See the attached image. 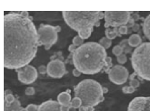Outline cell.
<instances>
[{
	"label": "cell",
	"mask_w": 150,
	"mask_h": 111,
	"mask_svg": "<svg viewBox=\"0 0 150 111\" xmlns=\"http://www.w3.org/2000/svg\"><path fill=\"white\" fill-rule=\"evenodd\" d=\"M39 44L43 45L45 50H50L58 41V31L56 27L50 24H40L38 30Z\"/></svg>",
	"instance_id": "7"
},
{
	"label": "cell",
	"mask_w": 150,
	"mask_h": 111,
	"mask_svg": "<svg viewBox=\"0 0 150 111\" xmlns=\"http://www.w3.org/2000/svg\"><path fill=\"white\" fill-rule=\"evenodd\" d=\"M71 100V95L69 94V91L61 92L58 96V102L61 106H70Z\"/></svg>",
	"instance_id": "13"
},
{
	"label": "cell",
	"mask_w": 150,
	"mask_h": 111,
	"mask_svg": "<svg viewBox=\"0 0 150 111\" xmlns=\"http://www.w3.org/2000/svg\"><path fill=\"white\" fill-rule=\"evenodd\" d=\"M99 44L101 46H103L105 50L108 49V48H110L111 45H112V40L110 39H108L107 37H103L100 42H99Z\"/></svg>",
	"instance_id": "18"
},
{
	"label": "cell",
	"mask_w": 150,
	"mask_h": 111,
	"mask_svg": "<svg viewBox=\"0 0 150 111\" xmlns=\"http://www.w3.org/2000/svg\"><path fill=\"white\" fill-rule=\"evenodd\" d=\"M112 58L107 56L106 58V61H105V65H104V68H103V71L106 72H109L110 70L112 68Z\"/></svg>",
	"instance_id": "23"
},
{
	"label": "cell",
	"mask_w": 150,
	"mask_h": 111,
	"mask_svg": "<svg viewBox=\"0 0 150 111\" xmlns=\"http://www.w3.org/2000/svg\"><path fill=\"white\" fill-rule=\"evenodd\" d=\"M16 99H15V97L12 94H6L5 95V101L7 103H13Z\"/></svg>",
	"instance_id": "27"
},
{
	"label": "cell",
	"mask_w": 150,
	"mask_h": 111,
	"mask_svg": "<svg viewBox=\"0 0 150 111\" xmlns=\"http://www.w3.org/2000/svg\"><path fill=\"white\" fill-rule=\"evenodd\" d=\"M38 111H61V105L56 100H50L40 104Z\"/></svg>",
	"instance_id": "12"
},
{
	"label": "cell",
	"mask_w": 150,
	"mask_h": 111,
	"mask_svg": "<svg viewBox=\"0 0 150 111\" xmlns=\"http://www.w3.org/2000/svg\"><path fill=\"white\" fill-rule=\"evenodd\" d=\"M108 73L109 79L117 85L123 84L129 78V71L121 65H114Z\"/></svg>",
	"instance_id": "8"
},
{
	"label": "cell",
	"mask_w": 150,
	"mask_h": 111,
	"mask_svg": "<svg viewBox=\"0 0 150 111\" xmlns=\"http://www.w3.org/2000/svg\"><path fill=\"white\" fill-rule=\"evenodd\" d=\"M131 18H133L135 21H136V20H138V19L139 18V14H134V16H131Z\"/></svg>",
	"instance_id": "39"
},
{
	"label": "cell",
	"mask_w": 150,
	"mask_h": 111,
	"mask_svg": "<svg viewBox=\"0 0 150 111\" xmlns=\"http://www.w3.org/2000/svg\"><path fill=\"white\" fill-rule=\"evenodd\" d=\"M71 109L70 106H61V111H69Z\"/></svg>",
	"instance_id": "35"
},
{
	"label": "cell",
	"mask_w": 150,
	"mask_h": 111,
	"mask_svg": "<svg viewBox=\"0 0 150 111\" xmlns=\"http://www.w3.org/2000/svg\"><path fill=\"white\" fill-rule=\"evenodd\" d=\"M136 75H137V74H136V73H133V74L129 77V79H130V81H129V86L133 87L134 89L139 88V85H140L139 80L135 78V77H136Z\"/></svg>",
	"instance_id": "19"
},
{
	"label": "cell",
	"mask_w": 150,
	"mask_h": 111,
	"mask_svg": "<svg viewBox=\"0 0 150 111\" xmlns=\"http://www.w3.org/2000/svg\"><path fill=\"white\" fill-rule=\"evenodd\" d=\"M56 30H57L58 33H59V32L60 31V27H59V26H56Z\"/></svg>",
	"instance_id": "43"
},
{
	"label": "cell",
	"mask_w": 150,
	"mask_h": 111,
	"mask_svg": "<svg viewBox=\"0 0 150 111\" xmlns=\"http://www.w3.org/2000/svg\"><path fill=\"white\" fill-rule=\"evenodd\" d=\"M76 49H77V47H76V46H75L73 44H70V45H69V51L70 52H73V53L76 51Z\"/></svg>",
	"instance_id": "33"
},
{
	"label": "cell",
	"mask_w": 150,
	"mask_h": 111,
	"mask_svg": "<svg viewBox=\"0 0 150 111\" xmlns=\"http://www.w3.org/2000/svg\"><path fill=\"white\" fill-rule=\"evenodd\" d=\"M131 12L129 11H106L104 12V27L107 29L109 27L119 28L120 26L127 25L130 17Z\"/></svg>",
	"instance_id": "6"
},
{
	"label": "cell",
	"mask_w": 150,
	"mask_h": 111,
	"mask_svg": "<svg viewBox=\"0 0 150 111\" xmlns=\"http://www.w3.org/2000/svg\"><path fill=\"white\" fill-rule=\"evenodd\" d=\"M100 24H101V23H100V21H99V22H97V23H96V24H95V26L98 27V26H100Z\"/></svg>",
	"instance_id": "44"
},
{
	"label": "cell",
	"mask_w": 150,
	"mask_h": 111,
	"mask_svg": "<svg viewBox=\"0 0 150 111\" xmlns=\"http://www.w3.org/2000/svg\"><path fill=\"white\" fill-rule=\"evenodd\" d=\"M20 111H27V109H26V107L24 108V107H21L20 108Z\"/></svg>",
	"instance_id": "42"
},
{
	"label": "cell",
	"mask_w": 150,
	"mask_h": 111,
	"mask_svg": "<svg viewBox=\"0 0 150 111\" xmlns=\"http://www.w3.org/2000/svg\"><path fill=\"white\" fill-rule=\"evenodd\" d=\"M87 107H86V106H81V107L78 108V110H79V111H86V110H87Z\"/></svg>",
	"instance_id": "38"
},
{
	"label": "cell",
	"mask_w": 150,
	"mask_h": 111,
	"mask_svg": "<svg viewBox=\"0 0 150 111\" xmlns=\"http://www.w3.org/2000/svg\"><path fill=\"white\" fill-rule=\"evenodd\" d=\"M34 93H35V90H34L33 87L26 88V90H25V94H26L27 96H33V95H34Z\"/></svg>",
	"instance_id": "29"
},
{
	"label": "cell",
	"mask_w": 150,
	"mask_h": 111,
	"mask_svg": "<svg viewBox=\"0 0 150 111\" xmlns=\"http://www.w3.org/2000/svg\"><path fill=\"white\" fill-rule=\"evenodd\" d=\"M38 72L40 73V74H45V73H47V66H44V65L40 66L39 69H38Z\"/></svg>",
	"instance_id": "31"
},
{
	"label": "cell",
	"mask_w": 150,
	"mask_h": 111,
	"mask_svg": "<svg viewBox=\"0 0 150 111\" xmlns=\"http://www.w3.org/2000/svg\"><path fill=\"white\" fill-rule=\"evenodd\" d=\"M62 16L66 24L76 31L78 35L85 40L90 37L96 23L104 18V12L63 11Z\"/></svg>",
	"instance_id": "3"
},
{
	"label": "cell",
	"mask_w": 150,
	"mask_h": 111,
	"mask_svg": "<svg viewBox=\"0 0 150 111\" xmlns=\"http://www.w3.org/2000/svg\"><path fill=\"white\" fill-rule=\"evenodd\" d=\"M119 33H120V35H124V34H127L129 33V28L126 26V25H123V26H120L119 27Z\"/></svg>",
	"instance_id": "28"
},
{
	"label": "cell",
	"mask_w": 150,
	"mask_h": 111,
	"mask_svg": "<svg viewBox=\"0 0 150 111\" xmlns=\"http://www.w3.org/2000/svg\"><path fill=\"white\" fill-rule=\"evenodd\" d=\"M120 45L122 48H123V51H124L125 53H129L130 52H132V47L129 46L128 40H123V41H121V42H120Z\"/></svg>",
	"instance_id": "20"
},
{
	"label": "cell",
	"mask_w": 150,
	"mask_h": 111,
	"mask_svg": "<svg viewBox=\"0 0 150 111\" xmlns=\"http://www.w3.org/2000/svg\"><path fill=\"white\" fill-rule=\"evenodd\" d=\"M131 65L136 74L150 81V42L142 43L133 51Z\"/></svg>",
	"instance_id": "5"
},
{
	"label": "cell",
	"mask_w": 150,
	"mask_h": 111,
	"mask_svg": "<svg viewBox=\"0 0 150 111\" xmlns=\"http://www.w3.org/2000/svg\"><path fill=\"white\" fill-rule=\"evenodd\" d=\"M103 94H104V93H107L108 92V90L105 89V88H103Z\"/></svg>",
	"instance_id": "41"
},
{
	"label": "cell",
	"mask_w": 150,
	"mask_h": 111,
	"mask_svg": "<svg viewBox=\"0 0 150 111\" xmlns=\"http://www.w3.org/2000/svg\"><path fill=\"white\" fill-rule=\"evenodd\" d=\"M105 35L108 39H110V40L115 39L117 36H120V33H119V28H114V29L107 28L105 30Z\"/></svg>",
	"instance_id": "17"
},
{
	"label": "cell",
	"mask_w": 150,
	"mask_h": 111,
	"mask_svg": "<svg viewBox=\"0 0 150 111\" xmlns=\"http://www.w3.org/2000/svg\"><path fill=\"white\" fill-rule=\"evenodd\" d=\"M128 42H129V44L130 47L137 48V47H139L142 44V39L140 37V35H139L137 34H134L130 35V37L129 38Z\"/></svg>",
	"instance_id": "15"
},
{
	"label": "cell",
	"mask_w": 150,
	"mask_h": 111,
	"mask_svg": "<svg viewBox=\"0 0 150 111\" xmlns=\"http://www.w3.org/2000/svg\"><path fill=\"white\" fill-rule=\"evenodd\" d=\"M142 26H143V32H144V34H145L146 37L150 41V15H148V16L145 18Z\"/></svg>",
	"instance_id": "16"
},
{
	"label": "cell",
	"mask_w": 150,
	"mask_h": 111,
	"mask_svg": "<svg viewBox=\"0 0 150 111\" xmlns=\"http://www.w3.org/2000/svg\"><path fill=\"white\" fill-rule=\"evenodd\" d=\"M4 22V67L18 70L35 58L39 44L38 30L29 17L20 13L6 14Z\"/></svg>",
	"instance_id": "1"
},
{
	"label": "cell",
	"mask_w": 150,
	"mask_h": 111,
	"mask_svg": "<svg viewBox=\"0 0 150 111\" xmlns=\"http://www.w3.org/2000/svg\"><path fill=\"white\" fill-rule=\"evenodd\" d=\"M136 90V89H134L133 87L131 86H125L122 88V92L125 93V94H130V93H133L134 91Z\"/></svg>",
	"instance_id": "26"
},
{
	"label": "cell",
	"mask_w": 150,
	"mask_h": 111,
	"mask_svg": "<svg viewBox=\"0 0 150 111\" xmlns=\"http://www.w3.org/2000/svg\"><path fill=\"white\" fill-rule=\"evenodd\" d=\"M18 79L23 84L33 83L38 78V71L32 65H27L16 70Z\"/></svg>",
	"instance_id": "9"
},
{
	"label": "cell",
	"mask_w": 150,
	"mask_h": 111,
	"mask_svg": "<svg viewBox=\"0 0 150 111\" xmlns=\"http://www.w3.org/2000/svg\"><path fill=\"white\" fill-rule=\"evenodd\" d=\"M73 75H74L75 77H79V76L81 75V72L75 68L74 70H73Z\"/></svg>",
	"instance_id": "34"
},
{
	"label": "cell",
	"mask_w": 150,
	"mask_h": 111,
	"mask_svg": "<svg viewBox=\"0 0 150 111\" xmlns=\"http://www.w3.org/2000/svg\"><path fill=\"white\" fill-rule=\"evenodd\" d=\"M128 111H150V96L133 99L128 106Z\"/></svg>",
	"instance_id": "11"
},
{
	"label": "cell",
	"mask_w": 150,
	"mask_h": 111,
	"mask_svg": "<svg viewBox=\"0 0 150 111\" xmlns=\"http://www.w3.org/2000/svg\"><path fill=\"white\" fill-rule=\"evenodd\" d=\"M106 58V51L99 43L88 42L73 53V64L81 73L93 75L103 71Z\"/></svg>",
	"instance_id": "2"
},
{
	"label": "cell",
	"mask_w": 150,
	"mask_h": 111,
	"mask_svg": "<svg viewBox=\"0 0 150 111\" xmlns=\"http://www.w3.org/2000/svg\"><path fill=\"white\" fill-rule=\"evenodd\" d=\"M135 24H136V21L133 19V18H131L130 17V19H129V23L127 24V27H128V28H129V27H133L134 25H135Z\"/></svg>",
	"instance_id": "32"
},
{
	"label": "cell",
	"mask_w": 150,
	"mask_h": 111,
	"mask_svg": "<svg viewBox=\"0 0 150 111\" xmlns=\"http://www.w3.org/2000/svg\"><path fill=\"white\" fill-rule=\"evenodd\" d=\"M27 111H38L39 109V106H36L34 104H30L26 107Z\"/></svg>",
	"instance_id": "30"
},
{
	"label": "cell",
	"mask_w": 150,
	"mask_h": 111,
	"mask_svg": "<svg viewBox=\"0 0 150 111\" xmlns=\"http://www.w3.org/2000/svg\"><path fill=\"white\" fill-rule=\"evenodd\" d=\"M132 29H133V31H135V32H138V31L139 30V24H135V25L132 27Z\"/></svg>",
	"instance_id": "36"
},
{
	"label": "cell",
	"mask_w": 150,
	"mask_h": 111,
	"mask_svg": "<svg viewBox=\"0 0 150 111\" xmlns=\"http://www.w3.org/2000/svg\"><path fill=\"white\" fill-rule=\"evenodd\" d=\"M20 101L16 99L13 103H7L5 101L4 104V111H20L21 108Z\"/></svg>",
	"instance_id": "14"
},
{
	"label": "cell",
	"mask_w": 150,
	"mask_h": 111,
	"mask_svg": "<svg viewBox=\"0 0 150 111\" xmlns=\"http://www.w3.org/2000/svg\"><path fill=\"white\" fill-rule=\"evenodd\" d=\"M86 111H94V109H93V107H88Z\"/></svg>",
	"instance_id": "40"
},
{
	"label": "cell",
	"mask_w": 150,
	"mask_h": 111,
	"mask_svg": "<svg viewBox=\"0 0 150 111\" xmlns=\"http://www.w3.org/2000/svg\"><path fill=\"white\" fill-rule=\"evenodd\" d=\"M82 105H83V103H82V100L79 99V98H74L72 99L71 100V103H70V107L72 108H79Z\"/></svg>",
	"instance_id": "21"
},
{
	"label": "cell",
	"mask_w": 150,
	"mask_h": 111,
	"mask_svg": "<svg viewBox=\"0 0 150 111\" xmlns=\"http://www.w3.org/2000/svg\"><path fill=\"white\" fill-rule=\"evenodd\" d=\"M20 14H21V15H22L23 16H24V17H29V13H28V12H26V11H23V12H21Z\"/></svg>",
	"instance_id": "37"
},
{
	"label": "cell",
	"mask_w": 150,
	"mask_h": 111,
	"mask_svg": "<svg viewBox=\"0 0 150 111\" xmlns=\"http://www.w3.org/2000/svg\"><path fill=\"white\" fill-rule=\"evenodd\" d=\"M74 92L76 98L82 100V106L94 107L104 100L102 85L91 79L80 81L75 87Z\"/></svg>",
	"instance_id": "4"
},
{
	"label": "cell",
	"mask_w": 150,
	"mask_h": 111,
	"mask_svg": "<svg viewBox=\"0 0 150 111\" xmlns=\"http://www.w3.org/2000/svg\"><path fill=\"white\" fill-rule=\"evenodd\" d=\"M67 72L65 63L60 60H52L47 65V73L52 78H62Z\"/></svg>",
	"instance_id": "10"
},
{
	"label": "cell",
	"mask_w": 150,
	"mask_h": 111,
	"mask_svg": "<svg viewBox=\"0 0 150 111\" xmlns=\"http://www.w3.org/2000/svg\"><path fill=\"white\" fill-rule=\"evenodd\" d=\"M117 61L120 63V65H122V64L126 63V62H127V56H126V54H121V55H120V56H118L117 57Z\"/></svg>",
	"instance_id": "25"
},
{
	"label": "cell",
	"mask_w": 150,
	"mask_h": 111,
	"mask_svg": "<svg viewBox=\"0 0 150 111\" xmlns=\"http://www.w3.org/2000/svg\"><path fill=\"white\" fill-rule=\"evenodd\" d=\"M123 52H124L123 48H122L120 45H116V46H114L113 49H112V53H113L114 55H116L117 57L120 56V55H121V54H123Z\"/></svg>",
	"instance_id": "24"
},
{
	"label": "cell",
	"mask_w": 150,
	"mask_h": 111,
	"mask_svg": "<svg viewBox=\"0 0 150 111\" xmlns=\"http://www.w3.org/2000/svg\"><path fill=\"white\" fill-rule=\"evenodd\" d=\"M73 44L75 46H76L77 48L82 46L84 44V39L83 38H81L79 35H76L73 38Z\"/></svg>",
	"instance_id": "22"
}]
</instances>
